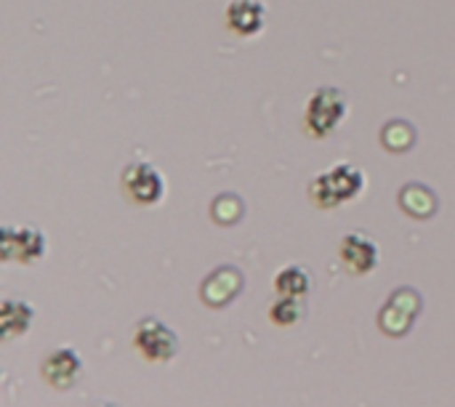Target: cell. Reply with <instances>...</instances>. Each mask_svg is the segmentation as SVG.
<instances>
[{"label": "cell", "mask_w": 455, "mask_h": 407, "mask_svg": "<svg viewBox=\"0 0 455 407\" xmlns=\"http://www.w3.org/2000/svg\"><path fill=\"white\" fill-rule=\"evenodd\" d=\"M363 189H365V173L352 163H336L331 171L312 179L309 197L317 208L331 211L355 200Z\"/></svg>", "instance_id": "cell-1"}, {"label": "cell", "mask_w": 455, "mask_h": 407, "mask_svg": "<svg viewBox=\"0 0 455 407\" xmlns=\"http://www.w3.org/2000/svg\"><path fill=\"white\" fill-rule=\"evenodd\" d=\"M416 315H419V307L400 309V296L395 293V296L387 301V307L381 309V315H379V325H381V331H384V333H389V336H405V333L411 331V325H413Z\"/></svg>", "instance_id": "cell-11"}, {"label": "cell", "mask_w": 455, "mask_h": 407, "mask_svg": "<svg viewBox=\"0 0 455 407\" xmlns=\"http://www.w3.org/2000/svg\"><path fill=\"white\" fill-rule=\"evenodd\" d=\"M133 349L149 363H171L179 355V336L157 317H144L133 331Z\"/></svg>", "instance_id": "cell-3"}, {"label": "cell", "mask_w": 455, "mask_h": 407, "mask_svg": "<svg viewBox=\"0 0 455 407\" xmlns=\"http://www.w3.org/2000/svg\"><path fill=\"white\" fill-rule=\"evenodd\" d=\"M400 205L413 219H429L437 211V197L432 189H427L421 184H411L400 192Z\"/></svg>", "instance_id": "cell-12"}, {"label": "cell", "mask_w": 455, "mask_h": 407, "mask_svg": "<svg viewBox=\"0 0 455 407\" xmlns=\"http://www.w3.org/2000/svg\"><path fill=\"white\" fill-rule=\"evenodd\" d=\"M301 317H304V304H301V299L280 296V299L269 307V320H272L277 328H293Z\"/></svg>", "instance_id": "cell-14"}, {"label": "cell", "mask_w": 455, "mask_h": 407, "mask_svg": "<svg viewBox=\"0 0 455 407\" xmlns=\"http://www.w3.org/2000/svg\"><path fill=\"white\" fill-rule=\"evenodd\" d=\"M227 27L240 37H253L267 24V8L261 0H232L227 5Z\"/></svg>", "instance_id": "cell-8"}, {"label": "cell", "mask_w": 455, "mask_h": 407, "mask_svg": "<svg viewBox=\"0 0 455 407\" xmlns=\"http://www.w3.org/2000/svg\"><path fill=\"white\" fill-rule=\"evenodd\" d=\"M123 192L136 205H157L165 195V179L152 163H131L123 171Z\"/></svg>", "instance_id": "cell-4"}, {"label": "cell", "mask_w": 455, "mask_h": 407, "mask_svg": "<svg viewBox=\"0 0 455 407\" xmlns=\"http://www.w3.org/2000/svg\"><path fill=\"white\" fill-rule=\"evenodd\" d=\"M339 256H341V264L349 275H371L376 267H379V245L373 237L363 235V232H349L341 237V245H339Z\"/></svg>", "instance_id": "cell-6"}, {"label": "cell", "mask_w": 455, "mask_h": 407, "mask_svg": "<svg viewBox=\"0 0 455 407\" xmlns=\"http://www.w3.org/2000/svg\"><path fill=\"white\" fill-rule=\"evenodd\" d=\"M80 373H83V360H80V355L72 347H59V349H53L40 363L43 381L51 389H56V392H64V389L75 387V381L80 379Z\"/></svg>", "instance_id": "cell-7"}, {"label": "cell", "mask_w": 455, "mask_h": 407, "mask_svg": "<svg viewBox=\"0 0 455 407\" xmlns=\"http://www.w3.org/2000/svg\"><path fill=\"white\" fill-rule=\"evenodd\" d=\"M35 309L27 301L19 299H3L0 304V339L11 341L16 336H24L32 325Z\"/></svg>", "instance_id": "cell-10"}, {"label": "cell", "mask_w": 455, "mask_h": 407, "mask_svg": "<svg viewBox=\"0 0 455 407\" xmlns=\"http://www.w3.org/2000/svg\"><path fill=\"white\" fill-rule=\"evenodd\" d=\"M243 291V275L240 269L235 267H221L216 269L200 288V296L208 307L219 309V307H227L237 293Z\"/></svg>", "instance_id": "cell-9"}, {"label": "cell", "mask_w": 455, "mask_h": 407, "mask_svg": "<svg viewBox=\"0 0 455 407\" xmlns=\"http://www.w3.org/2000/svg\"><path fill=\"white\" fill-rule=\"evenodd\" d=\"M347 117V96L333 88L323 85L312 93L304 109V128L312 139H328Z\"/></svg>", "instance_id": "cell-2"}, {"label": "cell", "mask_w": 455, "mask_h": 407, "mask_svg": "<svg viewBox=\"0 0 455 407\" xmlns=\"http://www.w3.org/2000/svg\"><path fill=\"white\" fill-rule=\"evenodd\" d=\"M96 407H115V405H96Z\"/></svg>", "instance_id": "cell-15"}, {"label": "cell", "mask_w": 455, "mask_h": 407, "mask_svg": "<svg viewBox=\"0 0 455 407\" xmlns=\"http://www.w3.org/2000/svg\"><path fill=\"white\" fill-rule=\"evenodd\" d=\"M312 288V277L304 267L299 264H288L275 275V291L280 296H293V299H304Z\"/></svg>", "instance_id": "cell-13"}, {"label": "cell", "mask_w": 455, "mask_h": 407, "mask_svg": "<svg viewBox=\"0 0 455 407\" xmlns=\"http://www.w3.org/2000/svg\"><path fill=\"white\" fill-rule=\"evenodd\" d=\"M0 256L3 261L35 264L45 256V235L35 227H3Z\"/></svg>", "instance_id": "cell-5"}]
</instances>
